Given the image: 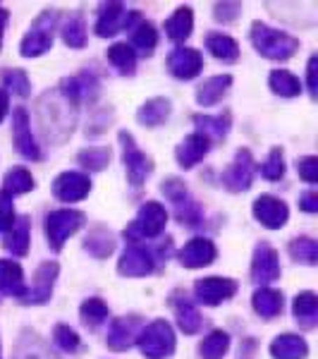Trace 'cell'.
<instances>
[{
  "label": "cell",
  "mask_w": 318,
  "mask_h": 359,
  "mask_svg": "<svg viewBox=\"0 0 318 359\" xmlns=\"http://www.w3.org/2000/svg\"><path fill=\"white\" fill-rule=\"evenodd\" d=\"M251 43L268 60H287L299 50L297 39L285 32H277V29L263 25V22L251 25Z\"/></svg>",
  "instance_id": "cell-1"
},
{
  "label": "cell",
  "mask_w": 318,
  "mask_h": 359,
  "mask_svg": "<svg viewBox=\"0 0 318 359\" xmlns=\"http://www.w3.org/2000/svg\"><path fill=\"white\" fill-rule=\"evenodd\" d=\"M137 343L146 359H167L175 352V333H172L170 323L158 318L137 335Z\"/></svg>",
  "instance_id": "cell-2"
},
{
  "label": "cell",
  "mask_w": 318,
  "mask_h": 359,
  "mask_svg": "<svg viewBox=\"0 0 318 359\" xmlns=\"http://www.w3.org/2000/svg\"><path fill=\"white\" fill-rule=\"evenodd\" d=\"M167 223V211L163 204L158 201H146L141 208H139L134 223L125 230V237L130 242H139V240H151V237H158L165 230Z\"/></svg>",
  "instance_id": "cell-3"
},
{
  "label": "cell",
  "mask_w": 318,
  "mask_h": 359,
  "mask_svg": "<svg viewBox=\"0 0 318 359\" xmlns=\"http://www.w3.org/2000/svg\"><path fill=\"white\" fill-rule=\"evenodd\" d=\"M55 25H57L55 10H46V13L39 15L36 20H34L32 29H29V34L22 39L20 53L25 57H36V55H43L46 50H50Z\"/></svg>",
  "instance_id": "cell-4"
},
{
  "label": "cell",
  "mask_w": 318,
  "mask_h": 359,
  "mask_svg": "<svg viewBox=\"0 0 318 359\" xmlns=\"http://www.w3.org/2000/svg\"><path fill=\"white\" fill-rule=\"evenodd\" d=\"M84 213L74 211V208H60V211L48 213V218H46V237H48L50 249L60 252L67 237L77 233L84 225Z\"/></svg>",
  "instance_id": "cell-5"
},
{
  "label": "cell",
  "mask_w": 318,
  "mask_h": 359,
  "mask_svg": "<svg viewBox=\"0 0 318 359\" xmlns=\"http://www.w3.org/2000/svg\"><path fill=\"white\" fill-rule=\"evenodd\" d=\"M120 144H123V161L127 168V177H130L132 187H141L144 180L151 175L153 161L134 144L130 132H120Z\"/></svg>",
  "instance_id": "cell-6"
},
{
  "label": "cell",
  "mask_w": 318,
  "mask_h": 359,
  "mask_svg": "<svg viewBox=\"0 0 318 359\" xmlns=\"http://www.w3.org/2000/svg\"><path fill=\"white\" fill-rule=\"evenodd\" d=\"M141 22V15L137 13V10H132V13H127L120 3H111L103 8L101 17H98L96 22V34L98 36H115V34L120 32V29H132L134 25Z\"/></svg>",
  "instance_id": "cell-7"
},
{
  "label": "cell",
  "mask_w": 318,
  "mask_h": 359,
  "mask_svg": "<svg viewBox=\"0 0 318 359\" xmlns=\"http://www.w3.org/2000/svg\"><path fill=\"white\" fill-rule=\"evenodd\" d=\"M153 266H155V257L151 249L141 247L139 242H130L125 254L120 257L118 271H120V276H127V278H141V276L151 273Z\"/></svg>",
  "instance_id": "cell-8"
},
{
  "label": "cell",
  "mask_w": 318,
  "mask_h": 359,
  "mask_svg": "<svg viewBox=\"0 0 318 359\" xmlns=\"http://www.w3.org/2000/svg\"><path fill=\"white\" fill-rule=\"evenodd\" d=\"M235 292H237V283L230 280V278H218V276L201 278V280H196V285H194L196 299L208 306H216V304L225 302V299L235 297Z\"/></svg>",
  "instance_id": "cell-9"
},
{
  "label": "cell",
  "mask_w": 318,
  "mask_h": 359,
  "mask_svg": "<svg viewBox=\"0 0 318 359\" xmlns=\"http://www.w3.org/2000/svg\"><path fill=\"white\" fill-rule=\"evenodd\" d=\"M254 216H256V221L265 225V228L277 230L287 223L290 211H287L285 201L275 199V196H270V194H261L256 201H254Z\"/></svg>",
  "instance_id": "cell-10"
},
{
  "label": "cell",
  "mask_w": 318,
  "mask_h": 359,
  "mask_svg": "<svg viewBox=\"0 0 318 359\" xmlns=\"http://www.w3.org/2000/svg\"><path fill=\"white\" fill-rule=\"evenodd\" d=\"M57 264L55 262H46L36 269V276H34V285L32 290H27V294L22 297V302L27 304H43L50 299L53 294V285H55V278H57Z\"/></svg>",
  "instance_id": "cell-11"
},
{
  "label": "cell",
  "mask_w": 318,
  "mask_h": 359,
  "mask_svg": "<svg viewBox=\"0 0 318 359\" xmlns=\"http://www.w3.org/2000/svg\"><path fill=\"white\" fill-rule=\"evenodd\" d=\"M89 192H91V180L84 172L67 170L62 175H57L53 182V194L60 201H82Z\"/></svg>",
  "instance_id": "cell-12"
},
{
  "label": "cell",
  "mask_w": 318,
  "mask_h": 359,
  "mask_svg": "<svg viewBox=\"0 0 318 359\" xmlns=\"http://www.w3.org/2000/svg\"><path fill=\"white\" fill-rule=\"evenodd\" d=\"M254 158L251 154L247 151V149H242V151H237L235 156V163L228 168V172H225V187L230 189V192H244V189L251 187V180H254Z\"/></svg>",
  "instance_id": "cell-13"
},
{
  "label": "cell",
  "mask_w": 318,
  "mask_h": 359,
  "mask_svg": "<svg viewBox=\"0 0 318 359\" xmlns=\"http://www.w3.org/2000/svg\"><path fill=\"white\" fill-rule=\"evenodd\" d=\"M251 278L256 283H273L280 278V259L277 252L270 245H258L254 252V262H251Z\"/></svg>",
  "instance_id": "cell-14"
},
{
  "label": "cell",
  "mask_w": 318,
  "mask_h": 359,
  "mask_svg": "<svg viewBox=\"0 0 318 359\" xmlns=\"http://www.w3.org/2000/svg\"><path fill=\"white\" fill-rule=\"evenodd\" d=\"M218 257V249L211 240L206 237H194L180 252V264L184 269H204V266L213 264Z\"/></svg>",
  "instance_id": "cell-15"
},
{
  "label": "cell",
  "mask_w": 318,
  "mask_h": 359,
  "mask_svg": "<svg viewBox=\"0 0 318 359\" xmlns=\"http://www.w3.org/2000/svg\"><path fill=\"white\" fill-rule=\"evenodd\" d=\"M204 67V57L196 48H175L167 55V69L177 79H194Z\"/></svg>",
  "instance_id": "cell-16"
},
{
  "label": "cell",
  "mask_w": 318,
  "mask_h": 359,
  "mask_svg": "<svg viewBox=\"0 0 318 359\" xmlns=\"http://www.w3.org/2000/svg\"><path fill=\"white\" fill-rule=\"evenodd\" d=\"M13 135H15V147L25 158L29 161H39V151L36 142H34V135H32V127H29V115L25 108H17L15 115H13Z\"/></svg>",
  "instance_id": "cell-17"
},
{
  "label": "cell",
  "mask_w": 318,
  "mask_h": 359,
  "mask_svg": "<svg viewBox=\"0 0 318 359\" xmlns=\"http://www.w3.org/2000/svg\"><path fill=\"white\" fill-rule=\"evenodd\" d=\"M139 331V316H120L111 321V331H108V345L113 350H127L137 340Z\"/></svg>",
  "instance_id": "cell-18"
},
{
  "label": "cell",
  "mask_w": 318,
  "mask_h": 359,
  "mask_svg": "<svg viewBox=\"0 0 318 359\" xmlns=\"http://www.w3.org/2000/svg\"><path fill=\"white\" fill-rule=\"evenodd\" d=\"M0 292L13 294V297H25L27 285H25V271L20 264L0 259Z\"/></svg>",
  "instance_id": "cell-19"
},
{
  "label": "cell",
  "mask_w": 318,
  "mask_h": 359,
  "mask_svg": "<svg viewBox=\"0 0 318 359\" xmlns=\"http://www.w3.org/2000/svg\"><path fill=\"white\" fill-rule=\"evenodd\" d=\"M270 355L275 359H306L309 355V345L304 338L294 333H282L270 343Z\"/></svg>",
  "instance_id": "cell-20"
},
{
  "label": "cell",
  "mask_w": 318,
  "mask_h": 359,
  "mask_svg": "<svg viewBox=\"0 0 318 359\" xmlns=\"http://www.w3.org/2000/svg\"><path fill=\"white\" fill-rule=\"evenodd\" d=\"M206 154H208V139L204 135H199V132H196V135H189L175 151L182 168H194L199 161L206 158Z\"/></svg>",
  "instance_id": "cell-21"
},
{
  "label": "cell",
  "mask_w": 318,
  "mask_h": 359,
  "mask_svg": "<svg viewBox=\"0 0 318 359\" xmlns=\"http://www.w3.org/2000/svg\"><path fill=\"white\" fill-rule=\"evenodd\" d=\"M230 84H233V77H230V74H218V77L206 79V82L196 89V101H199L204 108L216 106V103L225 96V91H228Z\"/></svg>",
  "instance_id": "cell-22"
},
{
  "label": "cell",
  "mask_w": 318,
  "mask_h": 359,
  "mask_svg": "<svg viewBox=\"0 0 318 359\" xmlns=\"http://www.w3.org/2000/svg\"><path fill=\"white\" fill-rule=\"evenodd\" d=\"M167 115H170V101L158 96V98H151V101H146L141 108H139L137 120L141 125H146V127H158V125L165 123Z\"/></svg>",
  "instance_id": "cell-23"
},
{
  "label": "cell",
  "mask_w": 318,
  "mask_h": 359,
  "mask_svg": "<svg viewBox=\"0 0 318 359\" xmlns=\"http://www.w3.org/2000/svg\"><path fill=\"white\" fill-rule=\"evenodd\" d=\"M292 309L302 328H314L318 323V297L314 292H299L294 297Z\"/></svg>",
  "instance_id": "cell-24"
},
{
  "label": "cell",
  "mask_w": 318,
  "mask_h": 359,
  "mask_svg": "<svg viewBox=\"0 0 318 359\" xmlns=\"http://www.w3.org/2000/svg\"><path fill=\"white\" fill-rule=\"evenodd\" d=\"M192 27H194V17H192V10L189 8H180L170 20L165 22V32H167V39L175 43H182L189 39L192 34Z\"/></svg>",
  "instance_id": "cell-25"
},
{
  "label": "cell",
  "mask_w": 318,
  "mask_h": 359,
  "mask_svg": "<svg viewBox=\"0 0 318 359\" xmlns=\"http://www.w3.org/2000/svg\"><path fill=\"white\" fill-rule=\"evenodd\" d=\"M172 306H175V314H177V323L187 335H194L201 328V314L199 309L189 302L187 297H175L172 299Z\"/></svg>",
  "instance_id": "cell-26"
},
{
  "label": "cell",
  "mask_w": 318,
  "mask_h": 359,
  "mask_svg": "<svg viewBox=\"0 0 318 359\" xmlns=\"http://www.w3.org/2000/svg\"><path fill=\"white\" fill-rule=\"evenodd\" d=\"M254 309L263 318H275L282 311V292L270 290V287H261L254 292Z\"/></svg>",
  "instance_id": "cell-27"
},
{
  "label": "cell",
  "mask_w": 318,
  "mask_h": 359,
  "mask_svg": "<svg viewBox=\"0 0 318 359\" xmlns=\"http://www.w3.org/2000/svg\"><path fill=\"white\" fill-rule=\"evenodd\" d=\"M206 48L211 50L213 57L223 62H235L240 57V46H237L235 39L225 36V34H211L206 39Z\"/></svg>",
  "instance_id": "cell-28"
},
{
  "label": "cell",
  "mask_w": 318,
  "mask_h": 359,
  "mask_svg": "<svg viewBox=\"0 0 318 359\" xmlns=\"http://www.w3.org/2000/svg\"><path fill=\"white\" fill-rule=\"evenodd\" d=\"M29 216H20L13 225V230H10L8 240H5V249L8 252H13L15 257H25L29 252Z\"/></svg>",
  "instance_id": "cell-29"
},
{
  "label": "cell",
  "mask_w": 318,
  "mask_h": 359,
  "mask_svg": "<svg viewBox=\"0 0 318 359\" xmlns=\"http://www.w3.org/2000/svg\"><path fill=\"white\" fill-rule=\"evenodd\" d=\"M268 84H270V89H273V94L277 96L294 98L302 94V82H299L292 72H287V69H275L268 77Z\"/></svg>",
  "instance_id": "cell-30"
},
{
  "label": "cell",
  "mask_w": 318,
  "mask_h": 359,
  "mask_svg": "<svg viewBox=\"0 0 318 359\" xmlns=\"http://www.w3.org/2000/svg\"><path fill=\"white\" fill-rule=\"evenodd\" d=\"M194 123L201 127V132H206V139H225L230 132V113H221L216 118H211V115H194Z\"/></svg>",
  "instance_id": "cell-31"
},
{
  "label": "cell",
  "mask_w": 318,
  "mask_h": 359,
  "mask_svg": "<svg viewBox=\"0 0 318 359\" xmlns=\"http://www.w3.org/2000/svg\"><path fill=\"white\" fill-rule=\"evenodd\" d=\"M155 43H158V32H155V27L151 22H139L134 27V32H132V46L139 48V53L151 55Z\"/></svg>",
  "instance_id": "cell-32"
},
{
  "label": "cell",
  "mask_w": 318,
  "mask_h": 359,
  "mask_svg": "<svg viewBox=\"0 0 318 359\" xmlns=\"http://www.w3.org/2000/svg\"><path fill=\"white\" fill-rule=\"evenodd\" d=\"M62 39L69 48H84L86 46V25H84V17L79 13L69 15V20L62 27Z\"/></svg>",
  "instance_id": "cell-33"
},
{
  "label": "cell",
  "mask_w": 318,
  "mask_h": 359,
  "mask_svg": "<svg viewBox=\"0 0 318 359\" xmlns=\"http://www.w3.org/2000/svg\"><path fill=\"white\" fill-rule=\"evenodd\" d=\"M108 60H111L113 65L118 67L123 74H134L137 53L132 50V46H127V43H115V46H111V48H108Z\"/></svg>",
  "instance_id": "cell-34"
},
{
  "label": "cell",
  "mask_w": 318,
  "mask_h": 359,
  "mask_svg": "<svg viewBox=\"0 0 318 359\" xmlns=\"http://www.w3.org/2000/svg\"><path fill=\"white\" fill-rule=\"evenodd\" d=\"M290 257L299 264L314 266L318 262L316 240H311V237H294V240L290 242Z\"/></svg>",
  "instance_id": "cell-35"
},
{
  "label": "cell",
  "mask_w": 318,
  "mask_h": 359,
  "mask_svg": "<svg viewBox=\"0 0 318 359\" xmlns=\"http://www.w3.org/2000/svg\"><path fill=\"white\" fill-rule=\"evenodd\" d=\"M228 347H230V335L225 331H213L208 338H204V343L199 345V352L204 359H223Z\"/></svg>",
  "instance_id": "cell-36"
},
{
  "label": "cell",
  "mask_w": 318,
  "mask_h": 359,
  "mask_svg": "<svg viewBox=\"0 0 318 359\" xmlns=\"http://www.w3.org/2000/svg\"><path fill=\"white\" fill-rule=\"evenodd\" d=\"M34 189V177L32 172L25 170V168H15V170H10L8 175H5V189L3 192H8L10 196L15 194H27Z\"/></svg>",
  "instance_id": "cell-37"
},
{
  "label": "cell",
  "mask_w": 318,
  "mask_h": 359,
  "mask_svg": "<svg viewBox=\"0 0 318 359\" xmlns=\"http://www.w3.org/2000/svg\"><path fill=\"white\" fill-rule=\"evenodd\" d=\"M79 314H82V321L89 328H98L108 318V304L103 302V299H98V297H91V299H86V302L82 304Z\"/></svg>",
  "instance_id": "cell-38"
},
{
  "label": "cell",
  "mask_w": 318,
  "mask_h": 359,
  "mask_svg": "<svg viewBox=\"0 0 318 359\" xmlns=\"http://www.w3.org/2000/svg\"><path fill=\"white\" fill-rule=\"evenodd\" d=\"M86 252H91L94 257L98 259H106L108 254L115 249V242H113V235L108 233V230H103V228H98L94 230L89 237H86Z\"/></svg>",
  "instance_id": "cell-39"
},
{
  "label": "cell",
  "mask_w": 318,
  "mask_h": 359,
  "mask_svg": "<svg viewBox=\"0 0 318 359\" xmlns=\"http://www.w3.org/2000/svg\"><path fill=\"white\" fill-rule=\"evenodd\" d=\"M175 216L182 225H199L201 223V208L196 201L189 199V194L184 199L175 201Z\"/></svg>",
  "instance_id": "cell-40"
},
{
  "label": "cell",
  "mask_w": 318,
  "mask_h": 359,
  "mask_svg": "<svg viewBox=\"0 0 318 359\" xmlns=\"http://www.w3.org/2000/svg\"><path fill=\"white\" fill-rule=\"evenodd\" d=\"M77 161L82 163L86 170H103L111 161V149H86L77 156Z\"/></svg>",
  "instance_id": "cell-41"
},
{
  "label": "cell",
  "mask_w": 318,
  "mask_h": 359,
  "mask_svg": "<svg viewBox=\"0 0 318 359\" xmlns=\"http://www.w3.org/2000/svg\"><path fill=\"white\" fill-rule=\"evenodd\" d=\"M261 175L265 180H273V182L285 175V156H282V149H273L268 154V158L261 165Z\"/></svg>",
  "instance_id": "cell-42"
},
{
  "label": "cell",
  "mask_w": 318,
  "mask_h": 359,
  "mask_svg": "<svg viewBox=\"0 0 318 359\" xmlns=\"http://www.w3.org/2000/svg\"><path fill=\"white\" fill-rule=\"evenodd\" d=\"M3 82H5V89H10L15 96H20V98L29 96V77L25 69H10V72H5Z\"/></svg>",
  "instance_id": "cell-43"
},
{
  "label": "cell",
  "mask_w": 318,
  "mask_h": 359,
  "mask_svg": "<svg viewBox=\"0 0 318 359\" xmlns=\"http://www.w3.org/2000/svg\"><path fill=\"white\" fill-rule=\"evenodd\" d=\"M53 340L57 343V347H60V350H65V352H77L79 350V335L74 333L69 326H65V323L55 326Z\"/></svg>",
  "instance_id": "cell-44"
},
{
  "label": "cell",
  "mask_w": 318,
  "mask_h": 359,
  "mask_svg": "<svg viewBox=\"0 0 318 359\" xmlns=\"http://www.w3.org/2000/svg\"><path fill=\"white\" fill-rule=\"evenodd\" d=\"M297 170H299V177L306 180V182H318V158L316 156H306V158H299L297 161Z\"/></svg>",
  "instance_id": "cell-45"
},
{
  "label": "cell",
  "mask_w": 318,
  "mask_h": 359,
  "mask_svg": "<svg viewBox=\"0 0 318 359\" xmlns=\"http://www.w3.org/2000/svg\"><path fill=\"white\" fill-rule=\"evenodd\" d=\"M163 194L167 196V199L175 204V201H180V199H184L187 196V189H184V182H180L177 177H170V180H165L163 182Z\"/></svg>",
  "instance_id": "cell-46"
},
{
  "label": "cell",
  "mask_w": 318,
  "mask_h": 359,
  "mask_svg": "<svg viewBox=\"0 0 318 359\" xmlns=\"http://www.w3.org/2000/svg\"><path fill=\"white\" fill-rule=\"evenodd\" d=\"M240 5L237 3H218L216 5V20H221V22H233L237 13H240Z\"/></svg>",
  "instance_id": "cell-47"
},
{
  "label": "cell",
  "mask_w": 318,
  "mask_h": 359,
  "mask_svg": "<svg viewBox=\"0 0 318 359\" xmlns=\"http://www.w3.org/2000/svg\"><path fill=\"white\" fill-rule=\"evenodd\" d=\"M316 72H318V57L311 55L309 57V65H306V84H309V91H311V96H314V98H316V89H318Z\"/></svg>",
  "instance_id": "cell-48"
},
{
  "label": "cell",
  "mask_w": 318,
  "mask_h": 359,
  "mask_svg": "<svg viewBox=\"0 0 318 359\" xmlns=\"http://www.w3.org/2000/svg\"><path fill=\"white\" fill-rule=\"evenodd\" d=\"M299 206H302L306 213H316L318 211V194L316 192H304L302 196H299Z\"/></svg>",
  "instance_id": "cell-49"
},
{
  "label": "cell",
  "mask_w": 318,
  "mask_h": 359,
  "mask_svg": "<svg viewBox=\"0 0 318 359\" xmlns=\"http://www.w3.org/2000/svg\"><path fill=\"white\" fill-rule=\"evenodd\" d=\"M15 216L13 211V196L8 192H0V218H10Z\"/></svg>",
  "instance_id": "cell-50"
},
{
  "label": "cell",
  "mask_w": 318,
  "mask_h": 359,
  "mask_svg": "<svg viewBox=\"0 0 318 359\" xmlns=\"http://www.w3.org/2000/svg\"><path fill=\"white\" fill-rule=\"evenodd\" d=\"M5 115H8V91L0 89V123H3Z\"/></svg>",
  "instance_id": "cell-51"
},
{
  "label": "cell",
  "mask_w": 318,
  "mask_h": 359,
  "mask_svg": "<svg viewBox=\"0 0 318 359\" xmlns=\"http://www.w3.org/2000/svg\"><path fill=\"white\" fill-rule=\"evenodd\" d=\"M10 20V13L5 8H0V46H3V32H5V25Z\"/></svg>",
  "instance_id": "cell-52"
}]
</instances>
